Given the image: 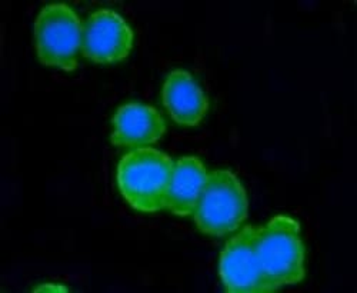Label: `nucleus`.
Returning <instances> with one entry per match:
<instances>
[{"instance_id":"obj_1","label":"nucleus","mask_w":357,"mask_h":293,"mask_svg":"<svg viewBox=\"0 0 357 293\" xmlns=\"http://www.w3.org/2000/svg\"><path fill=\"white\" fill-rule=\"evenodd\" d=\"M174 169L173 159L155 148H136L117 166V188L135 211L155 213L166 209Z\"/></svg>"},{"instance_id":"obj_2","label":"nucleus","mask_w":357,"mask_h":293,"mask_svg":"<svg viewBox=\"0 0 357 293\" xmlns=\"http://www.w3.org/2000/svg\"><path fill=\"white\" fill-rule=\"evenodd\" d=\"M248 215L249 199L239 178L227 169L211 172L192 215L197 229L222 238L239 229Z\"/></svg>"},{"instance_id":"obj_3","label":"nucleus","mask_w":357,"mask_h":293,"mask_svg":"<svg viewBox=\"0 0 357 293\" xmlns=\"http://www.w3.org/2000/svg\"><path fill=\"white\" fill-rule=\"evenodd\" d=\"M257 253L264 273L278 290L305 279L306 248L301 225L293 218L278 215L266 226H259Z\"/></svg>"},{"instance_id":"obj_4","label":"nucleus","mask_w":357,"mask_h":293,"mask_svg":"<svg viewBox=\"0 0 357 293\" xmlns=\"http://www.w3.org/2000/svg\"><path fill=\"white\" fill-rule=\"evenodd\" d=\"M83 23L65 3L45 6L35 22V47L39 62L47 68L73 72L79 66Z\"/></svg>"},{"instance_id":"obj_5","label":"nucleus","mask_w":357,"mask_h":293,"mask_svg":"<svg viewBox=\"0 0 357 293\" xmlns=\"http://www.w3.org/2000/svg\"><path fill=\"white\" fill-rule=\"evenodd\" d=\"M259 226H246L227 241L219 260V276L229 293H272L276 286L261 268L257 253Z\"/></svg>"},{"instance_id":"obj_6","label":"nucleus","mask_w":357,"mask_h":293,"mask_svg":"<svg viewBox=\"0 0 357 293\" xmlns=\"http://www.w3.org/2000/svg\"><path fill=\"white\" fill-rule=\"evenodd\" d=\"M135 35L129 23L114 10L99 9L83 23L82 54L98 65L122 62L130 54Z\"/></svg>"},{"instance_id":"obj_7","label":"nucleus","mask_w":357,"mask_h":293,"mask_svg":"<svg viewBox=\"0 0 357 293\" xmlns=\"http://www.w3.org/2000/svg\"><path fill=\"white\" fill-rule=\"evenodd\" d=\"M165 133L166 122L156 107L130 102L113 114L110 142L117 148H144L158 143Z\"/></svg>"},{"instance_id":"obj_8","label":"nucleus","mask_w":357,"mask_h":293,"mask_svg":"<svg viewBox=\"0 0 357 293\" xmlns=\"http://www.w3.org/2000/svg\"><path fill=\"white\" fill-rule=\"evenodd\" d=\"M162 100L169 116L181 126L200 125L209 110V99L186 70H173L167 75L162 89Z\"/></svg>"},{"instance_id":"obj_9","label":"nucleus","mask_w":357,"mask_h":293,"mask_svg":"<svg viewBox=\"0 0 357 293\" xmlns=\"http://www.w3.org/2000/svg\"><path fill=\"white\" fill-rule=\"evenodd\" d=\"M209 172L196 156H183L174 163L166 209L174 216H192Z\"/></svg>"},{"instance_id":"obj_10","label":"nucleus","mask_w":357,"mask_h":293,"mask_svg":"<svg viewBox=\"0 0 357 293\" xmlns=\"http://www.w3.org/2000/svg\"><path fill=\"white\" fill-rule=\"evenodd\" d=\"M33 292H69V289L63 285H57V283H43L38 287L33 289Z\"/></svg>"}]
</instances>
